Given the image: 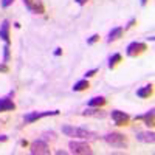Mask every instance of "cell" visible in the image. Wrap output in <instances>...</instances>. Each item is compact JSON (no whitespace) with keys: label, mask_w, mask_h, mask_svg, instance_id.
<instances>
[{"label":"cell","mask_w":155,"mask_h":155,"mask_svg":"<svg viewBox=\"0 0 155 155\" xmlns=\"http://www.w3.org/2000/svg\"><path fill=\"white\" fill-rule=\"evenodd\" d=\"M135 23H137V19H135V17H132L130 20L127 22V25H126V27H124V31H126V30H129V28H132Z\"/></svg>","instance_id":"603a6c76"},{"label":"cell","mask_w":155,"mask_h":155,"mask_svg":"<svg viewBox=\"0 0 155 155\" xmlns=\"http://www.w3.org/2000/svg\"><path fill=\"white\" fill-rule=\"evenodd\" d=\"M68 147H70V152L74 153V155H92L93 153V149L90 147L85 141H70L68 143Z\"/></svg>","instance_id":"277c9868"},{"label":"cell","mask_w":155,"mask_h":155,"mask_svg":"<svg viewBox=\"0 0 155 155\" xmlns=\"http://www.w3.org/2000/svg\"><path fill=\"white\" fill-rule=\"evenodd\" d=\"M152 93H153V85H152V84H147V85H144V87H141V88L137 90V96L141 98V99L150 98Z\"/></svg>","instance_id":"9a60e30c"},{"label":"cell","mask_w":155,"mask_h":155,"mask_svg":"<svg viewBox=\"0 0 155 155\" xmlns=\"http://www.w3.org/2000/svg\"><path fill=\"white\" fill-rule=\"evenodd\" d=\"M56 153H58V155H65V153H67V152H65V150H58V152H56Z\"/></svg>","instance_id":"f546056e"},{"label":"cell","mask_w":155,"mask_h":155,"mask_svg":"<svg viewBox=\"0 0 155 155\" xmlns=\"http://www.w3.org/2000/svg\"><path fill=\"white\" fill-rule=\"evenodd\" d=\"M9 58H11V53H9V45H8V44H5V47H3V62H5V64H8Z\"/></svg>","instance_id":"ffe728a7"},{"label":"cell","mask_w":155,"mask_h":155,"mask_svg":"<svg viewBox=\"0 0 155 155\" xmlns=\"http://www.w3.org/2000/svg\"><path fill=\"white\" fill-rule=\"evenodd\" d=\"M62 54V48H56V51H54V56H61Z\"/></svg>","instance_id":"83f0119b"},{"label":"cell","mask_w":155,"mask_h":155,"mask_svg":"<svg viewBox=\"0 0 155 155\" xmlns=\"http://www.w3.org/2000/svg\"><path fill=\"white\" fill-rule=\"evenodd\" d=\"M9 30H11V23L8 19L2 20V23H0V39L5 42V44H11V37H9Z\"/></svg>","instance_id":"8fae6325"},{"label":"cell","mask_w":155,"mask_h":155,"mask_svg":"<svg viewBox=\"0 0 155 155\" xmlns=\"http://www.w3.org/2000/svg\"><path fill=\"white\" fill-rule=\"evenodd\" d=\"M123 34H124V28H123V27H115V28H112V30L109 31V34H107V44H112V42H115V41H118L120 37H123Z\"/></svg>","instance_id":"4fadbf2b"},{"label":"cell","mask_w":155,"mask_h":155,"mask_svg":"<svg viewBox=\"0 0 155 155\" xmlns=\"http://www.w3.org/2000/svg\"><path fill=\"white\" fill-rule=\"evenodd\" d=\"M74 2H76L78 5H79V6H84V5L88 2V0H74Z\"/></svg>","instance_id":"484cf974"},{"label":"cell","mask_w":155,"mask_h":155,"mask_svg":"<svg viewBox=\"0 0 155 155\" xmlns=\"http://www.w3.org/2000/svg\"><path fill=\"white\" fill-rule=\"evenodd\" d=\"M99 41V34H93V36H90L88 39H87V44L88 45H93V44H96Z\"/></svg>","instance_id":"44dd1931"},{"label":"cell","mask_w":155,"mask_h":155,"mask_svg":"<svg viewBox=\"0 0 155 155\" xmlns=\"http://www.w3.org/2000/svg\"><path fill=\"white\" fill-rule=\"evenodd\" d=\"M8 141V135H0V143H5Z\"/></svg>","instance_id":"4316f807"},{"label":"cell","mask_w":155,"mask_h":155,"mask_svg":"<svg viewBox=\"0 0 155 155\" xmlns=\"http://www.w3.org/2000/svg\"><path fill=\"white\" fill-rule=\"evenodd\" d=\"M30 152L33 155H50L51 153V150L48 147V143L45 140H42V138L33 141V143L30 144Z\"/></svg>","instance_id":"5b68a950"},{"label":"cell","mask_w":155,"mask_h":155,"mask_svg":"<svg viewBox=\"0 0 155 155\" xmlns=\"http://www.w3.org/2000/svg\"><path fill=\"white\" fill-rule=\"evenodd\" d=\"M12 96H14V92H9L6 96L0 98V113L16 110V104H14V101H12Z\"/></svg>","instance_id":"ba28073f"},{"label":"cell","mask_w":155,"mask_h":155,"mask_svg":"<svg viewBox=\"0 0 155 155\" xmlns=\"http://www.w3.org/2000/svg\"><path fill=\"white\" fill-rule=\"evenodd\" d=\"M61 130L64 135L71 137V138H79V140H98V134L93 130H88V129L84 127H74L70 124H62Z\"/></svg>","instance_id":"6da1fadb"},{"label":"cell","mask_w":155,"mask_h":155,"mask_svg":"<svg viewBox=\"0 0 155 155\" xmlns=\"http://www.w3.org/2000/svg\"><path fill=\"white\" fill-rule=\"evenodd\" d=\"M121 61H123V56H121L120 53H115V54H112V56L109 58V64H107V65H109L110 70H113Z\"/></svg>","instance_id":"e0dca14e"},{"label":"cell","mask_w":155,"mask_h":155,"mask_svg":"<svg viewBox=\"0 0 155 155\" xmlns=\"http://www.w3.org/2000/svg\"><path fill=\"white\" fill-rule=\"evenodd\" d=\"M59 115V110H45V112H28L23 115V123L25 124H33L42 118H47V116H56Z\"/></svg>","instance_id":"3957f363"},{"label":"cell","mask_w":155,"mask_h":155,"mask_svg":"<svg viewBox=\"0 0 155 155\" xmlns=\"http://www.w3.org/2000/svg\"><path fill=\"white\" fill-rule=\"evenodd\" d=\"M82 116H95V118H104L106 113L101 110V107H88L84 112H81Z\"/></svg>","instance_id":"5bb4252c"},{"label":"cell","mask_w":155,"mask_h":155,"mask_svg":"<svg viewBox=\"0 0 155 155\" xmlns=\"http://www.w3.org/2000/svg\"><path fill=\"white\" fill-rule=\"evenodd\" d=\"M110 118L113 121L115 126H118V127H123V126H127L129 121H130V116H129L126 112H121V110H112L110 112Z\"/></svg>","instance_id":"52a82bcc"},{"label":"cell","mask_w":155,"mask_h":155,"mask_svg":"<svg viewBox=\"0 0 155 155\" xmlns=\"http://www.w3.org/2000/svg\"><path fill=\"white\" fill-rule=\"evenodd\" d=\"M107 104V99L104 96H93L88 101V107H104Z\"/></svg>","instance_id":"2e32d148"},{"label":"cell","mask_w":155,"mask_h":155,"mask_svg":"<svg viewBox=\"0 0 155 155\" xmlns=\"http://www.w3.org/2000/svg\"><path fill=\"white\" fill-rule=\"evenodd\" d=\"M88 87H90V82L87 79H81V81H78L73 85V90H74V92H84V90H87Z\"/></svg>","instance_id":"ac0fdd59"},{"label":"cell","mask_w":155,"mask_h":155,"mask_svg":"<svg viewBox=\"0 0 155 155\" xmlns=\"http://www.w3.org/2000/svg\"><path fill=\"white\" fill-rule=\"evenodd\" d=\"M135 121H143L147 127H153V124H155V109L152 107L150 110H147L143 115H137Z\"/></svg>","instance_id":"30bf717a"},{"label":"cell","mask_w":155,"mask_h":155,"mask_svg":"<svg viewBox=\"0 0 155 155\" xmlns=\"http://www.w3.org/2000/svg\"><path fill=\"white\" fill-rule=\"evenodd\" d=\"M104 141L112 146V147H116V149H123V147H127V138L126 135L120 134V132H110V134H106L104 137Z\"/></svg>","instance_id":"7a4b0ae2"},{"label":"cell","mask_w":155,"mask_h":155,"mask_svg":"<svg viewBox=\"0 0 155 155\" xmlns=\"http://www.w3.org/2000/svg\"><path fill=\"white\" fill-rule=\"evenodd\" d=\"M146 50H147V45H146L144 42L134 41V42H130V44L127 45V48H126V54H127L129 58H137V56H140L141 53H144Z\"/></svg>","instance_id":"8992f818"},{"label":"cell","mask_w":155,"mask_h":155,"mask_svg":"<svg viewBox=\"0 0 155 155\" xmlns=\"http://www.w3.org/2000/svg\"><path fill=\"white\" fill-rule=\"evenodd\" d=\"M8 71H9V67H8V64L2 62V64H0V73H8Z\"/></svg>","instance_id":"cb8c5ba5"},{"label":"cell","mask_w":155,"mask_h":155,"mask_svg":"<svg viewBox=\"0 0 155 155\" xmlns=\"http://www.w3.org/2000/svg\"><path fill=\"white\" fill-rule=\"evenodd\" d=\"M23 3L27 9L34 12V14H45V5L41 0H23Z\"/></svg>","instance_id":"9c48e42d"},{"label":"cell","mask_w":155,"mask_h":155,"mask_svg":"<svg viewBox=\"0 0 155 155\" xmlns=\"http://www.w3.org/2000/svg\"><path fill=\"white\" fill-rule=\"evenodd\" d=\"M137 140L141 141V143H146V144H153L155 134L152 130H141V132H137Z\"/></svg>","instance_id":"7c38bea8"},{"label":"cell","mask_w":155,"mask_h":155,"mask_svg":"<svg viewBox=\"0 0 155 155\" xmlns=\"http://www.w3.org/2000/svg\"><path fill=\"white\" fill-rule=\"evenodd\" d=\"M41 138L45 141H54L58 137H56V132H53V130H45V132H42Z\"/></svg>","instance_id":"d6986e66"},{"label":"cell","mask_w":155,"mask_h":155,"mask_svg":"<svg viewBox=\"0 0 155 155\" xmlns=\"http://www.w3.org/2000/svg\"><path fill=\"white\" fill-rule=\"evenodd\" d=\"M98 73V68H92V70H88V71H85V79H87V78H92V76H95Z\"/></svg>","instance_id":"7402d4cb"},{"label":"cell","mask_w":155,"mask_h":155,"mask_svg":"<svg viewBox=\"0 0 155 155\" xmlns=\"http://www.w3.org/2000/svg\"><path fill=\"white\" fill-rule=\"evenodd\" d=\"M2 8H8V6H11L12 3H14V0H2Z\"/></svg>","instance_id":"d4e9b609"},{"label":"cell","mask_w":155,"mask_h":155,"mask_svg":"<svg viewBox=\"0 0 155 155\" xmlns=\"http://www.w3.org/2000/svg\"><path fill=\"white\" fill-rule=\"evenodd\" d=\"M146 3H147V0H141V5H143V6H144Z\"/></svg>","instance_id":"4dcf8cb0"},{"label":"cell","mask_w":155,"mask_h":155,"mask_svg":"<svg viewBox=\"0 0 155 155\" xmlns=\"http://www.w3.org/2000/svg\"><path fill=\"white\" fill-rule=\"evenodd\" d=\"M20 146L27 147V146H28V141H27V140H22V141H20Z\"/></svg>","instance_id":"f1b7e54d"}]
</instances>
